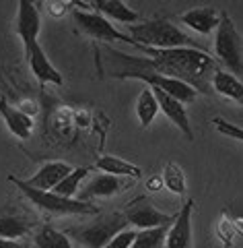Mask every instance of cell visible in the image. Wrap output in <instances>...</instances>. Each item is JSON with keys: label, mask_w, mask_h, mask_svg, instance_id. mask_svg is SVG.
I'll return each mask as SVG.
<instances>
[{"label": "cell", "mask_w": 243, "mask_h": 248, "mask_svg": "<svg viewBox=\"0 0 243 248\" xmlns=\"http://www.w3.org/2000/svg\"><path fill=\"white\" fill-rule=\"evenodd\" d=\"M134 238H136V232H132V230H124L122 234H117L112 242H109L105 248H130V244L134 242Z\"/></svg>", "instance_id": "cell-28"}, {"label": "cell", "mask_w": 243, "mask_h": 248, "mask_svg": "<svg viewBox=\"0 0 243 248\" xmlns=\"http://www.w3.org/2000/svg\"><path fill=\"white\" fill-rule=\"evenodd\" d=\"M25 60H27V64L31 68V73L35 75V79L42 85H45V83L62 85L64 83L62 75L58 73V68L52 64V62L48 60V56H45V52L42 50V46H35L33 52H31Z\"/></svg>", "instance_id": "cell-16"}, {"label": "cell", "mask_w": 243, "mask_h": 248, "mask_svg": "<svg viewBox=\"0 0 243 248\" xmlns=\"http://www.w3.org/2000/svg\"><path fill=\"white\" fill-rule=\"evenodd\" d=\"M163 184H165L167 190L175 192V195H179V197H184L186 190H187L186 174L177 164H167L165 166V170H163Z\"/></svg>", "instance_id": "cell-24"}, {"label": "cell", "mask_w": 243, "mask_h": 248, "mask_svg": "<svg viewBox=\"0 0 243 248\" xmlns=\"http://www.w3.org/2000/svg\"><path fill=\"white\" fill-rule=\"evenodd\" d=\"M130 186H132V180L109 176V174H101V176L93 178V180L78 192V201L91 203V199H109V197L117 195V192L130 188Z\"/></svg>", "instance_id": "cell-11"}, {"label": "cell", "mask_w": 243, "mask_h": 248, "mask_svg": "<svg viewBox=\"0 0 243 248\" xmlns=\"http://www.w3.org/2000/svg\"><path fill=\"white\" fill-rule=\"evenodd\" d=\"M91 6L95 9L101 17H109L117 23H128V25H134V23L140 21L138 13H134L130 9L126 2H122V0H93Z\"/></svg>", "instance_id": "cell-18"}, {"label": "cell", "mask_w": 243, "mask_h": 248, "mask_svg": "<svg viewBox=\"0 0 243 248\" xmlns=\"http://www.w3.org/2000/svg\"><path fill=\"white\" fill-rule=\"evenodd\" d=\"M95 168L101 170L103 174L117 176V178H140V174H143V170L138 166L130 164L126 159L114 157V155H101V157H97Z\"/></svg>", "instance_id": "cell-19"}, {"label": "cell", "mask_w": 243, "mask_h": 248, "mask_svg": "<svg viewBox=\"0 0 243 248\" xmlns=\"http://www.w3.org/2000/svg\"><path fill=\"white\" fill-rule=\"evenodd\" d=\"M128 221L124 213H105L99 215L95 221L85 226H72L66 230V236L83 248H105L112 240L126 230Z\"/></svg>", "instance_id": "cell-4"}, {"label": "cell", "mask_w": 243, "mask_h": 248, "mask_svg": "<svg viewBox=\"0 0 243 248\" xmlns=\"http://www.w3.org/2000/svg\"><path fill=\"white\" fill-rule=\"evenodd\" d=\"M122 79H138V81H144L148 87H157L161 91L169 93L171 97H175L177 102L182 104H192L198 91L194 87H190L187 83L184 81H177V79H171V77H163V75H155V73H130V75H124Z\"/></svg>", "instance_id": "cell-9"}, {"label": "cell", "mask_w": 243, "mask_h": 248, "mask_svg": "<svg viewBox=\"0 0 243 248\" xmlns=\"http://www.w3.org/2000/svg\"><path fill=\"white\" fill-rule=\"evenodd\" d=\"M233 234H235V226H233V223H229V219H227V213H223V219H221V223H218V236H221L223 244L227 248L233 244Z\"/></svg>", "instance_id": "cell-27"}, {"label": "cell", "mask_w": 243, "mask_h": 248, "mask_svg": "<svg viewBox=\"0 0 243 248\" xmlns=\"http://www.w3.org/2000/svg\"><path fill=\"white\" fill-rule=\"evenodd\" d=\"M157 112H159V104L153 95V89L151 87H144L143 93L138 95V102H136V114H138V120H140V126L148 128L151 122L155 120Z\"/></svg>", "instance_id": "cell-22"}, {"label": "cell", "mask_w": 243, "mask_h": 248, "mask_svg": "<svg viewBox=\"0 0 243 248\" xmlns=\"http://www.w3.org/2000/svg\"><path fill=\"white\" fill-rule=\"evenodd\" d=\"M128 35L134 40V44L155 48V50H173V48L202 50V46L192 35L184 33L169 19H151V21H140V23H134V25H128Z\"/></svg>", "instance_id": "cell-2"}, {"label": "cell", "mask_w": 243, "mask_h": 248, "mask_svg": "<svg viewBox=\"0 0 243 248\" xmlns=\"http://www.w3.org/2000/svg\"><path fill=\"white\" fill-rule=\"evenodd\" d=\"M136 46L140 52H144L148 58L130 56L120 50H114L109 46H103L97 50L99 68L105 77L122 79L130 73H155L171 79L184 81L196 91L213 95V75L218 71L216 60L206 50L196 48H173V50H155L146 46Z\"/></svg>", "instance_id": "cell-1"}, {"label": "cell", "mask_w": 243, "mask_h": 248, "mask_svg": "<svg viewBox=\"0 0 243 248\" xmlns=\"http://www.w3.org/2000/svg\"><path fill=\"white\" fill-rule=\"evenodd\" d=\"M192 213H194V201L187 199V203L179 209V213L175 215L173 226L167 232L165 248H194L192 242Z\"/></svg>", "instance_id": "cell-12"}, {"label": "cell", "mask_w": 243, "mask_h": 248, "mask_svg": "<svg viewBox=\"0 0 243 248\" xmlns=\"http://www.w3.org/2000/svg\"><path fill=\"white\" fill-rule=\"evenodd\" d=\"M45 9H48V13L52 15V17H64V15L70 11V6H74V2H42Z\"/></svg>", "instance_id": "cell-29"}, {"label": "cell", "mask_w": 243, "mask_h": 248, "mask_svg": "<svg viewBox=\"0 0 243 248\" xmlns=\"http://www.w3.org/2000/svg\"><path fill=\"white\" fill-rule=\"evenodd\" d=\"M179 21L186 27L194 29L196 33L208 35L216 31L218 23H221V13L214 6H198V9H192V11H186L184 15H179Z\"/></svg>", "instance_id": "cell-15"}, {"label": "cell", "mask_w": 243, "mask_h": 248, "mask_svg": "<svg viewBox=\"0 0 243 248\" xmlns=\"http://www.w3.org/2000/svg\"><path fill=\"white\" fill-rule=\"evenodd\" d=\"M39 6L42 2H31V0H19V13H17V33L23 40V50L25 58L33 52L35 46H39Z\"/></svg>", "instance_id": "cell-8"}, {"label": "cell", "mask_w": 243, "mask_h": 248, "mask_svg": "<svg viewBox=\"0 0 243 248\" xmlns=\"http://www.w3.org/2000/svg\"><path fill=\"white\" fill-rule=\"evenodd\" d=\"M0 116H2L6 128L17 139H29L33 133V120L23 114L19 108L11 106L4 97H0Z\"/></svg>", "instance_id": "cell-17"}, {"label": "cell", "mask_w": 243, "mask_h": 248, "mask_svg": "<svg viewBox=\"0 0 243 248\" xmlns=\"http://www.w3.org/2000/svg\"><path fill=\"white\" fill-rule=\"evenodd\" d=\"M214 54L216 60L225 66V71L243 83V37L225 11L221 13V23L216 27Z\"/></svg>", "instance_id": "cell-5"}, {"label": "cell", "mask_w": 243, "mask_h": 248, "mask_svg": "<svg viewBox=\"0 0 243 248\" xmlns=\"http://www.w3.org/2000/svg\"><path fill=\"white\" fill-rule=\"evenodd\" d=\"M87 174H89L87 168H74L72 172H70L52 192H56V195H60V197H66V199H72L76 192L81 190L78 186H81V182L85 180V176H87Z\"/></svg>", "instance_id": "cell-25"}, {"label": "cell", "mask_w": 243, "mask_h": 248, "mask_svg": "<svg viewBox=\"0 0 243 248\" xmlns=\"http://www.w3.org/2000/svg\"><path fill=\"white\" fill-rule=\"evenodd\" d=\"M37 221L27 211L13 205L0 207V238L6 240H17L23 236H29L35 230Z\"/></svg>", "instance_id": "cell-10"}, {"label": "cell", "mask_w": 243, "mask_h": 248, "mask_svg": "<svg viewBox=\"0 0 243 248\" xmlns=\"http://www.w3.org/2000/svg\"><path fill=\"white\" fill-rule=\"evenodd\" d=\"M0 248H27L23 242H17V240H6L0 238Z\"/></svg>", "instance_id": "cell-31"}, {"label": "cell", "mask_w": 243, "mask_h": 248, "mask_svg": "<svg viewBox=\"0 0 243 248\" xmlns=\"http://www.w3.org/2000/svg\"><path fill=\"white\" fill-rule=\"evenodd\" d=\"M33 242L37 248H72V240L64 232H60L52 226L39 228L33 234Z\"/></svg>", "instance_id": "cell-21"}, {"label": "cell", "mask_w": 243, "mask_h": 248, "mask_svg": "<svg viewBox=\"0 0 243 248\" xmlns=\"http://www.w3.org/2000/svg\"><path fill=\"white\" fill-rule=\"evenodd\" d=\"M72 17L76 27L83 31L85 35L93 37L97 42H126V44H134V40L128 33L117 31L112 23L105 17H101L99 13H87V11H72Z\"/></svg>", "instance_id": "cell-7"}, {"label": "cell", "mask_w": 243, "mask_h": 248, "mask_svg": "<svg viewBox=\"0 0 243 248\" xmlns=\"http://www.w3.org/2000/svg\"><path fill=\"white\" fill-rule=\"evenodd\" d=\"M163 176H153V178H148V182H146V190H151V192H157V190H161L163 188Z\"/></svg>", "instance_id": "cell-30"}, {"label": "cell", "mask_w": 243, "mask_h": 248, "mask_svg": "<svg viewBox=\"0 0 243 248\" xmlns=\"http://www.w3.org/2000/svg\"><path fill=\"white\" fill-rule=\"evenodd\" d=\"M124 217H126L128 226H134L138 230H153V228H163V226H173L175 215L163 213L157 209L153 199L148 195H143L124 207Z\"/></svg>", "instance_id": "cell-6"}, {"label": "cell", "mask_w": 243, "mask_h": 248, "mask_svg": "<svg viewBox=\"0 0 243 248\" xmlns=\"http://www.w3.org/2000/svg\"><path fill=\"white\" fill-rule=\"evenodd\" d=\"M72 170L74 168L64 164V161H48V164H43L33 176L27 178V180H23V182L27 186H31V188H37V190H54Z\"/></svg>", "instance_id": "cell-13"}, {"label": "cell", "mask_w": 243, "mask_h": 248, "mask_svg": "<svg viewBox=\"0 0 243 248\" xmlns=\"http://www.w3.org/2000/svg\"><path fill=\"white\" fill-rule=\"evenodd\" d=\"M151 89H153L157 104H159V110H163V114H165L167 118L187 137V141H194V133H192V126H190V120H187V112H186L184 104L177 102L175 97H171L169 93L157 89V87H151Z\"/></svg>", "instance_id": "cell-14"}, {"label": "cell", "mask_w": 243, "mask_h": 248, "mask_svg": "<svg viewBox=\"0 0 243 248\" xmlns=\"http://www.w3.org/2000/svg\"><path fill=\"white\" fill-rule=\"evenodd\" d=\"M169 228L171 226L136 232V238H134V242L130 244V248H165V240H167Z\"/></svg>", "instance_id": "cell-23"}, {"label": "cell", "mask_w": 243, "mask_h": 248, "mask_svg": "<svg viewBox=\"0 0 243 248\" xmlns=\"http://www.w3.org/2000/svg\"><path fill=\"white\" fill-rule=\"evenodd\" d=\"M210 83H213V89L216 93H221L223 97H229L233 102L243 106V83L239 79H235L231 73L218 68V71L213 75V81Z\"/></svg>", "instance_id": "cell-20"}, {"label": "cell", "mask_w": 243, "mask_h": 248, "mask_svg": "<svg viewBox=\"0 0 243 248\" xmlns=\"http://www.w3.org/2000/svg\"><path fill=\"white\" fill-rule=\"evenodd\" d=\"M213 124H214V128H216L221 135L233 137V139H237V141H243V128H239L237 124L227 122L225 118H213Z\"/></svg>", "instance_id": "cell-26"}, {"label": "cell", "mask_w": 243, "mask_h": 248, "mask_svg": "<svg viewBox=\"0 0 243 248\" xmlns=\"http://www.w3.org/2000/svg\"><path fill=\"white\" fill-rule=\"evenodd\" d=\"M9 180L27 197V201L33 207H37L42 213L50 217H64V215H99V207L93 203H85L78 199H66L60 197L52 190H37L31 188L23 180L14 176H9Z\"/></svg>", "instance_id": "cell-3"}]
</instances>
